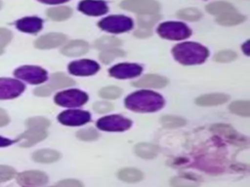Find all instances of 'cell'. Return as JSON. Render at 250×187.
Returning <instances> with one entry per match:
<instances>
[{
  "instance_id": "1",
  "label": "cell",
  "mask_w": 250,
  "mask_h": 187,
  "mask_svg": "<svg viewBox=\"0 0 250 187\" xmlns=\"http://www.w3.org/2000/svg\"><path fill=\"white\" fill-rule=\"evenodd\" d=\"M120 6L126 11L140 15H154L160 9L159 3L155 0H123Z\"/></svg>"
},
{
  "instance_id": "2",
  "label": "cell",
  "mask_w": 250,
  "mask_h": 187,
  "mask_svg": "<svg viewBox=\"0 0 250 187\" xmlns=\"http://www.w3.org/2000/svg\"><path fill=\"white\" fill-rule=\"evenodd\" d=\"M157 31L161 37L170 40L184 39L190 35V30L186 24L176 21H167L161 23L158 26Z\"/></svg>"
},
{
  "instance_id": "3",
  "label": "cell",
  "mask_w": 250,
  "mask_h": 187,
  "mask_svg": "<svg viewBox=\"0 0 250 187\" xmlns=\"http://www.w3.org/2000/svg\"><path fill=\"white\" fill-rule=\"evenodd\" d=\"M99 26L109 32L120 33L130 30L133 27V20L124 16H110L102 19Z\"/></svg>"
},
{
  "instance_id": "4",
  "label": "cell",
  "mask_w": 250,
  "mask_h": 187,
  "mask_svg": "<svg viewBox=\"0 0 250 187\" xmlns=\"http://www.w3.org/2000/svg\"><path fill=\"white\" fill-rule=\"evenodd\" d=\"M15 76L21 80H24L30 84H40L47 78V74L44 69L38 66L25 65L19 67L15 71Z\"/></svg>"
},
{
  "instance_id": "5",
  "label": "cell",
  "mask_w": 250,
  "mask_h": 187,
  "mask_svg": "<svg viewBox=\"0 0 250 187\" xmlns=\"http://www.w3.org/2000/svg\"><path fill=\"white\" fill-rule=\"evenodd\" d=\"M73 84H74V81L66 77L64 74L56 73L52 76L51 82L49 84L42 87H38L37 89H35L34 94L39 96H46V95H49L54 90L67 87Z\"/></svg>"
},
{
  "instance_id": "6",
  "label": "cell",
  "mask_w": 250,
  "mask_h": 187,
  "mask_svg": "<svg viewBox=\"0 0 250 187\" xmlns=\"http://www.w3.org/2000/svg\"><path fill=\"white\" fill-rule=\"evenodd\" d=\"M17 181L22 187H40L48 182V176L39 170H26L17 176Z\"/></svg>"
},
{
  "instance_id": "7",
  "label": "cell",
  "mask_w": 250,
  "mask_h": 187,
  "mask_svg": "<svg viewBox=\"0 0 250 187\" xmlns=\"http://www.w3.org/2000/svg\"><path fill=\"white\" fill-rule=\"evenodd\" d=\"M24 90L21 82L16 79L0 78V99H10L19 96Z\"/></svg>"
},
{
  "instance_id": "8",
  "label": "cell",
  "mask_w": 250,
  "mask_h": 187,
  "mask_svg": "<svg viewBox=\"0 0 250 187\" xmlns=\"http://www.w3.org/2000/svg\"><path fill=\"white\" fill-rule=\"evenodd\" d=\"M47 136L45 129L40 128H28V130L21 134L17 139L21 147H29L35 143L43 140Z\"/></svg>"
},
{
  "instance_id": "9",
  "label": "cell",
  "mask_w": 250,
  "mask_h": 187,
  "mask_svg": "<svg viewBox=\"0 0 250 187\" xmlns=\"http://www.w3.org/2000/svg\"><path fill=\"white\" fill-rule=\"evenodd\" d=\"M66 40V36L62 33H48L40 36L34 43L38 49H52L62 45Z\"/></svg>"
},
{
  "instance_id": "10",
  "label": "cell",
  "mask_w": 250,
  "mask_h": 187,
  "mask_svg": "<svg viewBox=\"0 0 250 187\" xmlns=\"http://www.w3.org/2000/svg\"><path fill=\"white\" fill-rule=\"evenodd\" d=\"M78 9L89 16H101L107 12V6L100 0H83L79 3Z\"/></svg>"
},
{
  "instance_id": "11",
  "label": "cell",
  "mask_w": 250,
  "mask_h": 187,
  "mask_svg": "<svg viewBox=\"0 0 250 187\" xmlns=\"http://www.w3.org/2000/svg\"><path fill=\"white\" fill-rule=\"evenodd\" d=\"M42 19L37 17L22 18L16 22L17 28L26 33H37L42 28Z\"/></svg>"
},
{
  "instance_id": "12",
  "label": "cell",
  "mask_w": 250,
  "mask_h": 187,
  "mask_svg": "<svg viewBox=\"0 0 250 187\" xmlns=\"http://www.w3.org/2000/svg\"><path fill=\"white\" fill-rule=\"evenodd\" d=\"M133 85L140 88H162L167 85V80L162 76L149 74L135 81Z\"/></svg>"
},
{
  "instance_id": "13",
  "label": "cell",
  "mask_w": 250,
  "mask_h": 187,
  "mask_svg": "<svg viewBox=\"0 0 250 187\" xmlns=\"http://www.w3.org/2000/svg\"><path fill=\"white\" fill-rule=\"evenodd\" d=\"M87 97L83 93L77 92V91H71V92H64L61 93L56 96V102L61 105H70V103L75 104H81L83 103Z\"/></svg>"
},
{
  "instance_id": "14",
  "label": "cell",
  "mask_w": 250,
  "mask_h": 187,
  "mask_svg": "<svg viewBox=\"0 0 250 187\" xmlns=\"http://www.w3.org/2000/svg\"><path fill=\"white\" fill-rule=\"evenodd\" d=\"M88 50L89 47L85 41L73 40L62 49V53L67 56H77L84 55L88 52Z\"/></svg>"
},
{
  "instance_id": "15",
  "label": "cell",
  "mask_w": 250,
  "mask_h": 187,
  "mask_svg": "<svg viewBox=\"0 0 250 187\" xmlns=\"http://www.w3.org/2000/svg\"><path fill=\"white\" fill-rule=\"evenodd\" d=\"M229 99V96L224 94H208L200 95L196 98L195 103L200 106H213L225 103Z\"/></svg>"
},
{
  "instance_id": "16",
  "label": "cell",
  "mask_w": 250,
  "mask_h": 187,
  "mask_svg": "<svg viewBox=\"0 0 250 187\" xmlns=\"http://www.w3.org/2000/svg\"><path fill=\"white\" fill-rule=\"evenodd\" d=\"M135 153L143 159H152L158 154V147L152 143H139L135 146Z\"/></svg>"
},
{
  "instance_id": "17",
  "label": "cell",
  "mask_w": 250,
  "mask_h": 187,
  "mask_svg": "<svg viewBox=\"0 0 250 187\" xmlns=\"http://www.w3.org/2000/svg\"><path fill=\"white\" fill-rule=\"evenodd\" d=\"M99 66L90 60H81V61H75L71 65H69V69L74 74H91L97 69Z\"/></svg>"
},
{
  "instance_id": "18",
  "label": "cell",
  "mask_w": 250,
  "mask_h": 187,
  "mask_svg": "<svg viewBox=\"0 0 250 187\" xmlns=\"http://www.w3.org/2000/svg\"><path fill=\"white\" fill-rule=\"evenodd\" d=\"M206 11L209 14H212V15L222 16V15H225L227 13H230V12H233V11H236V10L229 2L217 1V2H212V3L208 4L206 6Z\"/></svg>"
},
{
  "instance_id": "19",
  "label": "cell",
  "mask_w": 250,
  "mask_h": 187,
  "mask_svg": "<svg viewBox=\"0 0 250 187\" xmlns=\"http://www.w3.org/2000/svg\"><path fill=\"white\" fill-rule=\"evenodd\" d=\"M32 159L38 163H53L60 159V153L52 149H41L32 154Z\"/></svg>"
},
{
  "instance_id": "20",
  "label": "cell",
  "mask_w": 250,
  "mask_h": 187,
  "mask_svg": "<svg viewBox=\"0 0 250 187\" xmlns=\"http://www.w3.org/2000/svg\"><path fill=\"white\" fill-rule=\"evenodd\" d=\"M118 178L122 181L135 183L143 179V173L141 170L135 168H125L118 171Z\"/></svg>"
},
{
  "instance_id": "21",
  "label": "cell",
  "mask_w": 250,
  "mask_h": 187,
  "mask_svg": "<svg viewBox=\"0 0 250 187\" xmlns=\"http://www.w3.org/2000/svg\"><path fill=\"white\" fill-rule=\"evenodd\" d=\"M244 19H245V17L243 15L237 13L236 11H233V12L219 16L216 19V21L221 25L231 26V25H235L242 22Z\"/></svg>"
},
{
  "instance_id": "22",
  "label": "cell",
  "mask_w": 250,
  "mask_h": 187,
  "mask_svg": "<svg viewBox=\"0 0 250 187\" xmlns=\"http://www.w3.org/2000/svg\"><path fill=\"white\" fill-rule=\"evenodd\" d=\"M72 14V11L69 7L66 6H61V7H55L50 8L47 10V16L56 21H62L64 19H67Z\"/></svg>"
},
{
  "instance_id": "23",
  "label": "cell",
  "mask_w": 250,
  "mask_h": 187,
  "mask_svg": "<svg viewBox=\"0 0 250 187\" xmlns=\"http://www.w3.org/2000/svg\"><path fill=\"white\" fill-rule=\"evenodd\" d=\"M120 44H121V41L119 39L111 36H104L95 42L96 48L101 50L114 49L115 47H118Z\"/></svg>"
},
{
  "instance_id": "24",
  "label": "cell",
  "mask_w": 250,
  "mask_h": 187,
  "mask_svg": "<svg viewBox=\"0 0 250 187\" xmlns=\"http://www.w3.org/2000/svg\"><path fill=\"white\" fill-rule=\"evenodd\" d=\"M229 110L234 114L248 117L250 115V103L247 100H237L229 105Z\"/></svg>"
},
{
  "instance_id": "25",
  "label": "cell",
  "mask_w": 250,
  "mask_h": 187,
  "mask_svg": "<svg viewBox=\"0 0 250 187\" xmlns=\"http://www.w3.org/2000/svg\"><path fill=\"white\" fill-rule=\"evenodd\" d=\"M177 16L180 19H183L185 20L194 21V20H198L202 17V14L199 10H197L195 8H185V9L180 10L177 13Z\"/></svg>"
},
{
  "instance_id": "26",
  "label": "cell",
  "mask_w": 250,
  "mask_h": 187,
  "mask_svg": "<svg viewBox=\"0 0 250 187\" xmlns=\"http://www.w3.org/2000/svg\"><path fill=\"white\" fill-rule=\"evenodd\" d=\"M160 122L162 126L166 128H177V127L184 126L186 124L185 119L177 116H170V115L162 116L160 119Z\"/></svg>"
},
{
  "instance_id": "27",
  "label": "cell",
  "mask_w": 250,
  "mask_h": 187,
  "mask_svg": "<svg viewBox=\"0 0 250 187\" xmlns=\"http://www.w3.org/2000/svg\"><path fill=\"white\" fill-rule=\"evenodd\" d=\"M171 185L173 187H196L198 185V182H196V180L193 178L179 176L174 177L171 180Z\"/></svg>"
},
{
  "instance_id": "28",
  "label": "cell",
  "mask_w": 250,
  "mask_h": 187,
  "mask_svg": "<svg viewBox=\"0 0 250 187\" xmlns=\"http://www.w3.org/2000/svg\"><path fill=\"white\" fill-rule=\"evenodd\" d=\"M122 94V91L120 88L118 87H114V86H108V87H104L100 91V95L104 98H116L118 96H120V94Z\"/></svg>"
},
{
  "instance_id": "29",
  "label": "cell",
  "mask_w": 250,
  "mask_h": 187,
  "mask_svg": "<svg viewBox=\"0 0 250 187\" xmlns=\"http://www.w3.org/2000/svg\"><path fill=\"white\" fill-rule=\"evenodd\" d=\"M159 19L158 15H142L138 17V22L144 28H150Z\"/></svg>"
},
{
  "instance_id": "30",
  "label": "cell",
  "mask_w": 250,
  "mask_h": 187,
  "mask_svg": "<svg viewBox=\"0 0 250 187\" xmlns=\"http://www.w3.org/2000/svg\"><path fill=\"white\" fill-rule=\"evenodd\" d=\"M123 56H124L123 51L118 50V49H109V50H105L104 53H102L101 56H100V58L104 63H107L108 61L114 59L115 57Z\"/></svg>"
},
{
  "instance_id": "31",
  "label": "cell",
  "mask_w": 250,
  "mask_h": 187,
  "mask_svg": "<svg viewBox=\"0 0 250 187\" xmlns=\"http://www.w3.org/2000/svg\"><path fill=\"white\" fill-rule=\"evenodd\" d=\"M50 122L43 117H33L26 121V126L28 128H40L46 130V128H48Z\"/></svg>"
},
{
  "instance_id": "32",
  "label": "cell",
  "mask_w": 250,
  "mask_h": 187,
  "mask_svg": "<svg viewBox=\"0 0 250 187\" xmlns=\"http://www.w3.org/2000/svg\"><path fill=\"white\" fill-rule=\"evenodd\" d=\"M16 175V169L10 166L0 165V182L10 180Z\"/></svg>"
},
{
  "instance_id": "33",
  "label": "cell",
  "mask_w": 250,
  "mask_h": 187,
  "mask_svg": "<svg viewBox=\"0 0 250 187\" xmlns=\"http://www.w3.org/2000/svg\"><path fill=\"white\" fill-rule=\"evenodd\" d=\"M236 57V54L231 51H221L215 55V60L219 62H229Z\"/></svg>"
},
{
  "instance_id": "34",
  "label": "cell",
  "mask_w": 250,
  "mask_h": 187,
  "mask_svg": "<svg viewBox=\"0 0 250 187\" xmlns=\"http://www.w3.org/2000/svg\"><path fill=\"white\" fill-rule=\"evenodd\" d=\"M77 137H79L82 140L90 141V140H94L98 137V132L93 129L81 130L77 132Z\"/></svg>"
},
{
  "instance_id": "35",
  "label": "cell",
  "mask_w": 250,
  "mask_h": 187,
  "mask_svg": "<svg viewBox=\"0 0 250 187\" xmlns=\"http://www.w3.org/2000/svg\"><path fill=\"white\" fill-rule=\"evenodd\" d=\"M12 39V33L7 28L0 27V49L5 47Z\"/></svg>"
},
{
  "instance_id": "36",
  "label": "cell",
  "mask_w": 250,
  "mask_h": 187,
  "mask_svg": "<svg viewBox=\"0 0 250 187\" xmlns=\"http://www.w3.org/2000/svg\"><path fill=\"white\" fill-rule=\"evenodd\" d=\"M52 187H83V185L80 181L75 179H64L58 182Z\"/></svg>"
},
{
  "instance_id": "37",
  "label": "cell",
  "mask_w": 250,
  "mask_h": 187,
  "mask_svg": "<svg viewBox=\"0 0 250 187\" xmlns=\"http://www.w3.org/2000/svg\"><path fill=\"white\" fill-rule=\"evenodd\" d=\"M94 109L96 112L98 113H104L106 112L108 110L112 109V104H110L109 102H105V101H102V102H97L94 104Z\"/></svg>"
},
{
  "instance_id": "38",
  "label": "cell",
  "mask_w": 250,
  "mask_h": 187,
  "mask_svg": "<svg viewBox=\"0 0 250 187\" xmlns=\"http://www.w3.org/2000/svg\"><path fill=\"white\" fill-rule=\"evenodd\" d=\"M9 123V116L5 110L0 108V127L6 126Z\"/></svg>"
},
{
  "instance_id": "39",
  "label": "cell",
  "mask_w": 250,
  "mask_h": 187,
  "mask_svg": "<svg viewBox=\"0 0 250 187\" xmlns=\"http://www.w3.org/2000/svg\"><path fill=\"white\" fill-rule=\"evenodd\" d=\"M135 34L139 37H146V36H149L151 34V31H150V28L142 27V29H138Z\"/></svg>"
},
{
  "instance_id": "40",
  "label": "cell",
  "mask_w": 250,
  "mask_h": 187,
  "mask_svg": "<svg viewBox=\"0 0 250 187\" xmlns=\"http://www.w3.org/2000/svg\"><path fill=\"white\" fill-rule=\"evenodd\" d=\"M12 143H13L12 140L0 136V147H5V146H8V145H10Z\"/></svg>"
},
{
  "instance_id": "41",
  "label": "cell",
  "mask_w": 250,
  "mask_h": 187,
  "mask_svg": "<svg viewBox=\"0 0 250 187\" xmlns=\"http://www.w3.org/2000/svg\"><path fill=\"white\" fill-rule=\"evenodd\" d=\"M38 1L42 2V3H46V4H59V3L66 2L68 0H38Z\"/></svg>"
},
{
  "instance_id": "42",
  "label": "cell",
  "mask_w": 250,
  "mask_h": 187,
  "mask_svg": "<svg viewBox=\"0 0 250 187\" xmlns=\"http://www.w3.org/2000/svg\"><path fill=\"white\" fill-rule=\"evenodd\" d=\"M1 7H2V2L0 1V9H1Z\"/></svg>"
},
{
  "instance_id": "43",
  "label": "cell",
  "mask_w": 250,
  "mask_h": 187,
  "mask_svg": "<svg viewBox=\"0 0 250 187\" xmlns=\"http://www.w3.org/2000/svg\"><path fill=\"white\" fill-rule=\"evenodd\" d=\"M2 52H3V51H2V49H0V55L2 54Z\"/></svg>"
}]
</instances>
